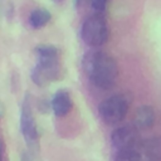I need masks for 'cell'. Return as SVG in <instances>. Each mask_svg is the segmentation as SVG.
<instances>
[{
	"label": "cell",
	"instance_id": "1",
	"mask_svg": "<svg viewBox=\"0 0 161 161\" xmlns=\"http://www.w3.org/2000/svg\"><path fill=\"white\" fill-rule=\"evenodd\" d=\"M82 65L88 79L98 88H112L118 77L116 59L102 50H89L84 54Z\"/></svg>",
	"mask_w": 161,
	"mask_h": 161
},
{
	"label": "cell",
	"instance_id": "2",
	"mask_svg": "<svg viewBox=\"0 0 161 161\" xmlns=\"http://www.w3.org/2000/svg\"><path fill=\"white\" fill-rule=\"evenodd\" d=\"M82 40L89 47H101L109 38V29L103 15L93 14L87 18L80 26Z\"/></svg>",
	"mask_w": 161,
	"mask_h": 161
},
{
	"label": "cell",
	"instance_id": "3",
	"mask_svg": "<svg viewBox=\"0 0 161 161\" xmlns=\"http://www.w3.org/2000/svg\"><path fill=\"white\" fill-rule=\"evenodd\" d=\"M130 108V98L126 94H113L106 98L98 107V113L101 119L112 126L117 125L125 119Z\"/></svg>",
	"mask_w": 161,
	"mask_h": 161
},
{
	"label": "cell",
	"instance_id": "4",
	"mask_svg": "<svg viewBox=\"0 0 161 161\" xmlns=\"http://www.w3.org/2000/svg\"><path fill=\"white\" fill-rule=\"evenodd\" d=\"M20 131L21 135L26 142V145L30 148H36L38 147V140H39V132H38V126L36 121L33 113L31 108V102L29 96H26L21 103L20 108Z\"/></svg>",
	"mask_w": 161,
	"mask_h": 161
},
{
	"label": "cell",
	"instance_id": "5",
	"mask_svg": "<svg viewBox=\"0 0 161 161\" xmlns=\"http://www.w3.org/2000/svg\"><path fill=\"white\" fill-rule=\"evenodd\" d=\"M112 145L118 150H138L141 146L140 132L133 125H125L117 127L111 136Z\"/></svg>",
	"mask_w": 161,
	"mask_h": 161
},
{
	"label": "cell",
	"instance_id": "6",
	"mask_svg": "<svg viewBox=\"0 0 161 161\" xmlns=\"http://www.w3.org/2000/svg\"><path fill=\"white\" fill-rule=\"evenodd\" d=\"M63 75L62 67L58 63H36V65L31 70V79L38 87H47L57 80H59Z\"/></svg>",
	"mask_w": 161,
	"mask_h": 161
},
{
	"label": "cell",
	"instance_id": "7",
	"mask_svg": "<svg viewBox=\"0 0 161 161\" xmlns=\"http://www.w3.org/2000/svg\"><path fill=\"white\" fill-rule=\"evenodd\" d=\"M50 106H52V109L55 116L63 117V116L68 114L73 106L70 93L67 89H58L50 101Z\"/></svg>",
	"mask_w": 161,
	"mask_h": 161
},
{
	"label": "cell",
	"instance_id": "8",
	"mask_svg": "<svg viewBox=\"0 0 161 161\" xmlns=\"http://www.w3.org/2000/svg\"><path fill=\"white\" fill-rule=\"evenodd\" d=\"M155 121H156V113H155L153 107L143 104L136 109L135 118H133V126L138 131L151 128L153 126Z\"/></svg>",
	"mask_w": 161,
	"mask_h": 161
},
{
	"label": "cell",
	"instance_id": "9",
	"mask_svg": "<svg viewBox=\"0 0 161 161\" xmlns=\"http://www.w3.org/2000/svg\"><path fill=\"white\" fill-rule=\"evenodd\" d=\"M59 49L50 44H42L35 48V57L38 63H58Z\"/></svg>",
	"mask_w": 161,
	"mask_h": 161
},
{
	"label": "cell",
	"instance_id": "10",
	"mask_svg": "<svg viewBox=\"0 0 161 161\" xmlns=\"http://www.w3.org/2000/svg\"><path fill=\"white\" fill-rule=\"evenodd\" d=\"M50 18H52V14L49 13L48 9H45V8H36L29 15V24L34 29H40V28L45 26L50 21Z\"/></svg>",
	"mask_w": 161,
	"mask_h": 161
},
{
	"label": "cell",
	"instance_id": "11",
	"mask_svg": "<svg viewBox=\"0 0 161 161\" xmlns=\"http://www.w3.org/2000/svg\"><path fill=\"white\" fill-rule=\"evenodd\" d=\"M146 156L148 157V160H152V161H158V157H160V141L157 137H153V138H148L143 143H141Z\"/></svg>",
	"mask_w": 161,
	"mask_h": 161
},
{
	"label": "cell",
	"instance_id": "12",
	"mask_svg": "<svg viewBox=\"0 0 161 161\" xmlns=\"http://www.w3.org/2000/svg\"><path fill=\"white\" fill-rule=\"evenodd\" d=\"M114 161H142V156L138 150H123L118 151Z\"/></svg>",
	"mask_w": 161,
	"mask_h": 161
},
{
	"label": "cell",
	"instance_id": "13",
	"mask_svg": "<svg viewBox=\"0 0 161 161\" xmlns=\"http://www.w3.org/2000/svg\"><path fill=\"white\" fill-rule=\"evenodd\" d=\"M88 1H89L92 10H93V14H98V15L104 16L109 0H88Z\"/></svg>",
	"mask_w": 161,
	"mask_h": 161
},
{
	"label": "cell",
	"instance_id": "14",
	"mask_svg": "<svg viewBox=\"0 0 161 161\" xmlns=\"http://www.w3.org/2000/svg\"><path fill=\"white\" fill-rule=\"evenodd\" d=\"M20 161H34V158H33V156H31L30 152L24 151L21 153V156H20Z\"/></svg>",
	"mask_w": 161,
	"mask_h": 161
},
{
	"label": "cell",
	"instance_id": "15",
	"mask_svg": "<svg viewBox=\"0 0 161 161\" xmlns=\"http://www.w3.org/2000/svg\"><path fill=\"white\" fill-rule=\"evenodd\" d=\"M3 153H4V143H3V141L0 140V160H1V157H3Z\"/></svg>",
	"mask_w": 161,
	"mask_h": 161
},
{
	"label": "cell",
	"instance_id": "16",
	"mask_svg": "<svg viewBox=\"0 0 161 161\" xmlns=\"http://www.w3.org/2000/svg\"><path fill=\"white\" fill-rule=\"evenodd\" d=\"M4 114V106H3V103L0 102V117Z\"/></svg>",
	"mask_w": 161,
	"mask_h": 161
},
{
	"label": "cell",
	"instance_id": "17",
	"mask_svg": "<svg viewBox=\"0 0 161 161\" xmlns=\"http://www.w3.org/2000/svg\"><path fill=\"white\" fill-rule=\"evenodd\" d=\"M82 3H83V0H74V4H75V6H79Z\"/></svg>",
	"mask_w": 161,
	"mask_h": 161
},
{
	"label": "cell",
	"instance_id": "18",
	"mask_svg": "<svg viewBox=\"0 0 161 161\" xmlns=\"http://www.w3.org/2000/svg\"><path fill=\"white\" fill-rule=\"evenodd\" d=\"M53 1H54V3H60L62 0H53Z\"/></svg>",
	"mask_w": 161,
	"mask_h": 161
}]
</instances>
